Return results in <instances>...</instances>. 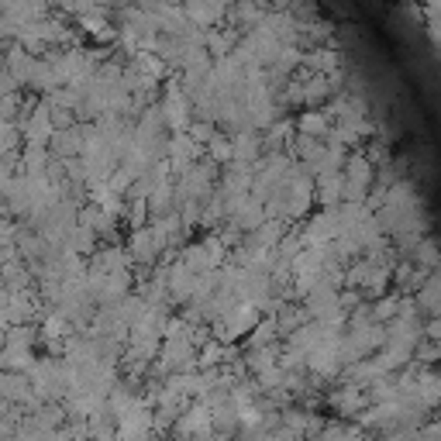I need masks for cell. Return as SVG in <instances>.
Wrapping results in <instances>:
<instances>
[{
  "instance_id": "2",
  "label": "cell",
  "mask_w": 441,
  "mask_h": 441,
  "mask_svg": "<svg viewBox=\"0 0 441 441\" xmlns=\"http://www.w3.org/2000/svg\"><path fill=\"white\" fill-rule=\"evenodd\" d=\"M300 131H303V138H317V135L328 131V117H324V114H314V110H303Z\"/></svg>"
},
{
  "instance_id": "1",
  "label": "cell",
  "mask_w": 441,
  "mask_h": 441,
  "mask_svg": "<svg viewBox=\"0 0 441 441\" xmlns=\"http://www.w3.org/2000/svg\"><path fill=\"white\" fill-rule=\"evenodd\" d=\"M300 63H307V66H314V69L328 73V69H335V66H338V56H335V52H328V49H314V52L300 56Z\"/></svg>"
}]
</instances>
